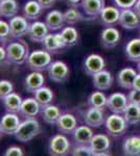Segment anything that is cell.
Returning a JSON list of instances; mask_svg holds the SVG:
<instances>
[{
  "label": "cell",
  "instance_id": "6da1fadb",
  "mask_svg": "<svg viewBox=\"0 0 140 156\" xmlns=\"http://www.w3.org/2000/svg\"><path fill=\"white\" fill-rule=\"evenodd\" d=\"M6 49L7 62L15 65H22L26 62L30 52L27 43L22 39H16L4 45Z\"/></svg>",
  "mask_w": 140,
  "mask_h": 156
},
{
  "label": "cell",
  "instance_id": "7a4b0ae2",
  "mask_svg": "<svg viewBox=\"0 0 140 156\" xmlns=\"http://www.w3.org/2000/svg\"><path fill=\"white\" fill-rule=\"evenodd\" d=\"M40 131H41V125L39 121L36 120V118H32V119H25L23 122L20 123L14 135L20 142L27 143L37 136Z\"/></svg>",
  "mask_w": 140,
  "mask_h": 156
},
{
  "label": "cell",
  "instance_id": "3957f363",
  "mask_svg": "<svg viewBox=\"0 0 140 156\" xmlns=\"http://www.w3.org/2000/svg\"><path fill=\"white\" fill-rule=\"evenodd\" d=\"M52 62L51 53L46 50H35L30 52L28 58L26 60V65L32 71L41 72L43 70L47 69L49 65Z\"/></svg>",
  "mask_w": 140,
  "mask_h": 156
},
{
  "label": "cell",
  "instance_id": "277c9868",
  "mask_svg": "<svg viewBox=\"0 0 140 156\" xmlns=\"http://www.w3.org/2000/svg\"><path fill=\"white\" fill-rule=\"evenodd\" d=\"M128 122L124 119V117L119 114H113L109 115L106 119L105 127L106 130L111 136H120L123 133H126L128 129Z\"/></svg>",
  "mask_w": 140,
  "mask_h": 156
},
{
  "label": "cell",
  "instance_id": "5b68a950",
  "mask_svg": "<svg viewBox=\"0 0 140 156\" xmlns=\"http://www.w3.org/2000/svg\"><path fill=\"white\" fill-rule=\"evenodd\" d=\"M48 152L50 156H67L70 152V142L64 134H55L49 140Z\"/></svg>",
  "mask_w": 140,
  "mask_h": 156
},
{
  "label": "cell",
  "instance_id": "8992f818",
  "mask_svg": "<svg viewBox=\"0 0 140 156\" xmlns=\"http://www.w3.org/2000/svg\"><path fill=\"white\" fill-rule=\"evenodd\" d=\"M48 76L50 80L57 83H64L68 79L70 74L68 65L64 62L63 60H55L52 62L47 68Z\"/></svg>",
  "mask_w": 140,
  "mask_h": 156
},
{
  "label": "cell",
  "instance_id": "52a82bcc",
  "mask_svg": "<svg viewBox=\"0 0 140 156\" xmlns=\"http://www.w3.org/2000/svg\"><path fill=\"white\" fill-rule=\"evenodd\" d=\"M106 60L101 55L92 53L88 55L84 60V71L89 76H93L96 73L105 70Z\"/></svg>",
  "mask_w": 140,
  "mask_h": 156
},
{
  "label": "cell",
  "instance_id": "ba28073f",
  "mask_svg": "<svg viewBox=\"0 0 140 156\" xmlns=\"http://www.w3.org/2000/svg\"><path fill=\"white\" fill-rule=\"evenodd\" d=\"M11 26V37L13 39H21L22 37L27 36V32L29 29L28 20L24 16H17L9 19V21Z\"/></svg>",
  "mask_w": 140,
  "mask_h": 156
},
{
  "label": "cell",
  "instance_id": "9c48e42d",
  "mask_svg": "<svg viewBox=\"0 0 140 156\" xmlns=\"http://www.w3.org/2000/svg\"><path fill=\"white\" fill-rule=\"evenodd\" d=\"M20 120L17 114L6 112L0 121V132L4 135L15 134L20 125Z\"/></svg>",
  "mask_w": 140,
  "mask_h": 156
},
{
  "label": "cell",
  "instance_id": "30bf717a",
  "mask_svg": "<svg viewBox=\"0 0 140 156\" xmlns=\"http://www.w3.org/2000/svg\"><path fill=\"white\" fill-rule=\"evenodd\" d=\"M49 34V29L45 22L34 21L29 25L27 37L34 43H42L44 39Z\"/></svg>",
  "mask_w": 140,
  "mask_h": 156
},
{
  "label": "cell",
  "instance_id": "8fae6325",
  "mask_svg": "<svg viewBox=\"0 0 140 156\" xmlns=\"http://www.w3.org/2000/svg\"><path fill=\"white\" fill-rule=\"evenodd\" d=\"M118 24L124 29L133 30L140 25V18L133 9H120Z\"/></svg>",
  "mask_w": 140,
  "mask_h": 156
},
{
  "label": "cell",
  "instance_id": "7c38bea8",
  "mask_svg": "<svg viewBox=\"0 0 140 156\" xmlns=\"http://www.w3.org/2000/svg\"><path fill=\"white\" fill-rule=\"evenodd\" d=\"M129 104L128 97L123 93H113L108 97L107 106L113 114H123Z\"/></svg>",
  "mask_w": 140,
  "mask_h": 156
},
{
  "label": "cell",
  "instance_id": "4fadbf2b",
  "mask_svg": "<svg viewBox=\"0 0 140 156\" xmlns=\"http://www.w3.org/2000/svg\"><path fill=\"white\" fill-rule=\"evenodd\" d=\"M84 121H85V124L88 125V126L98 128L101 125L105 124V114H104L103 109L95 107H89L84 112Z\"/></svg>",
  "mask_w": 140,
  "mask_h": 156
},
{
  "label": "cell",
  "instance_id": "5bb4252c",
  "mask_svg": "<svg viewBox=\"0 0 140 156\" xmlns=\"http://www.w3.org/2000/svg\"><path fill=\"white\" fill-rule=\"evenodd\" d=\"M55 125L59 131L63 134H72L78 127V122L73 115L62 114L58 119Z\"/></svg>",
  "mask_w": 140,
  "mask_h": 156
},
{
  "label": "cell",
  "instance_id": "9a60e30c",
  "mask_svg": "<svg viewBox=\"0 0 140 156\" xmlns=\"http://www.w3.org/2000/svg\"><path fill=\"white\" fill-rule=\"evenodd\" d=\"M120 32L114 26L105 27L101 30L100 41L106 48H114L120 41Z\"/></svg>",
  "mask_w": 140,
  "mask_h": 156
},
{
  "label": "cell",
  "instance_id": "2e32d148",
  "mask_svg": "<svg viewBox=\"0 0 140 156\" xmlns=\"http://www.w3.org/2000/svg\"><path fill=\"white\" fill-rule=\"evenodd\" d=\"M81 5L86 16L91 19H96L100 16L103 9L106 7L105 0H83Z\"/></svg>",
  "mask_w": 140,
  "mask_h": 156
},
{
  "label": "cell",
  "instance_id": "e0dca14e",
  "mask_svg": "<svg viewBox=\"0 0 140 156\" xmlns=\"http://www.w3.org/2000/svg\"><path fill=\"white\" fill-rule=\"evenodd\" d=\"M138 73L133 68H123L117 73V82L120 87L124 90H131L133 89L134 80L136 78Z\"/></svg>",
  "mask_w": 140,
  "mask_h": 156
},
{
  "label": "cell",
  "instance_id": "ac0fdd59",
  "mask_svg": "<svg viewBox=\"0 0 140 156\" xmlns=\"http://www.w3.org/2000/svg\"><path fill=\"white\" fill-rule=\"evenodd\" d=\"M45 78L41 72L32 71L29 73L24 80V89L28 93H35L36 90L44 87Z\"/></svg>",
  "mask_w": 140,
  "mask_h": 156
},
{
  "label": "cell",
  "instance_id": "d6986e66",
  "mask_svg": "<svg viewBox=\"0 0 140 156\" xmlns=\"http://www.w3.org/2000/svg\"><path fill=\"white\" fill-rule=\"evenodd\" d=\"M45 23H46L48 29L51 31H57V30L64 28V12L58 11V9H52L45 17Z\"/></svg>",
  "mask_w": 140,
  "mask_h": 156
},
{
  "label": "cell",
  "instance_id": "ffe728a7",
  "mask_svg": "<svg viewBox=\"0 0 140 156\" xmlns=\"http://www.w3.org/2000/svg\"><path fill=\"white\" fill-rule=\"evenodd\" d=\"M41 105L35 98H26L23 100L19 114L25 119L36 118V115L41 112Z\"/></svg>",
  "mask_w": 140,
  "mask_h": 156
},
{
  "label": "cell",
  "instance_id": "44dd1931",
  "mask_svg": "<svg viewBox=\"0 0 140 156\" xmlns=\"http://www.w3.org/2000/svg\"><path fill=\"white\" fill-rule=\"evenodd\" d=\"M93 87L98 90H107L113 84V76L109 71L103 70V71L96 73L92 76Z\"/></svg>",
  "mask_w": 140,
  "mask_h": 156
},
{
  "label": "cell",
  "instance_id": "7402d4cb",
  "mask_svg": "<svg viewBox=\"0 0 140 156\" xmlns=\"http://www.w3.org/2000/svg\"><path fill=\"white\" fill-rule=\"evenodd\" d=\"M99 17H100L101 23L105 27L114 26L119 22L120 9H117V6H106Z\"/></svg>",
  "mask_w": 140,
  "mask_h": 156
},
{
  "label": "cell",
  "instance_id": "603a6c76",
  "mask_svg": "<svg viewBox=\"0 0 140 156\" xmlns=\"http://www.w3.org/2000/svg\"><path fill=\"white\" fill-rule=\"evenodd\" d=\"M42 45L43 49L49 53H57L58 51L66 47L60 34H49L42 42Z\"/></svg>",
  "mask_w": 140,
  "mask_h": 156
},
{
  "label": "cell",
  "instance_id": "cb8c5ba5",
  "mask_svg": "<svg viewBox=\"0 0 140 156\" xmlns=\"http://www.w3.org/2000/svg\"><path fill=\"white\" fill-rule=\"evenodd\" d=\"M72 134L76 145H90L91 140L94 136L92 129L88 125L78 126Z\"/></svg>",
  "mask_w": 140,
  "mask_h": 156
},
{
  "label": "cell",
  "instance_id": "d4e9b609",
  "mask_svg": "<svg viewBox=\"0 0 140 156\" xmlns=\"http://www.w3.org/2000/svg\"><path fill=\"white\" fill-rule=\"evenodd\" d=\"M43 9L37 0H28L23 6V16L30 21H37L41 17Z\"/></svg>",
  "mask_w": 140,
  "mask_h": 156
},
{
  "label": "cell",
  "instance_id": "484cf974",
  "mask_svg": "<svg viewBox=\"0 0 140 156\" xmlns=\"http://www.w3.org/2000/svg\"><path fill=\"white\" fill-rule=\"evenodd\" d=\"M2 100L3 106L6 108V112H13V114H18L20 112L22 105V98L20 97V95H18L17 93L13 92L12 94L7 95L6 97H4Z\"/></svg>",
  "mask_w": 140,
  "mask_h": 156
},
{
  "label": "cell",
  "instance_id": "4316f807",
  "mask_svg": "<svg viewBox=\"0 0 140 156\" xmlns=\"http://www.w3.org/2000/svg\"><path fill=\"white\" fill-rule=\"evenodd\" d=\"M90 147L93 153H103L107 152L110 148V138L106 134H95L91 140Z\"/></svg>",
  "mask_w": 140,
  "mask_h": 156
},
{
  "label": "cell",
  "instance_id": "83f0119b",
  "mask_svg": "<svg viewBox=\"0 0 140 156\" xmlns=\"http://www.w3.org/2000/svg\"><path fill=\"white\" fill-rule=\"evenodd\" d=\"M19 12V3L17 0H4L0 2V15L6 19H12Z\"/></svg>",
  "mask_w": 140,
  "mask_h": 156
},
{
  "label": "cell",
  "instance_id": "f1b7e54d",
  "mask_svg": "<svg viewBox=\"0 0 140 156\" xmlns=\"http://www.w3.org/2000/svg\"><path fill=\"white\" fill-rule=\"evenodd\" d=\"M40 114L42 115L43 121L49 125L55 124L58 119L60 118V115H62L61 114L60 108L58 106H55V105H52V104H49V105H47V106L42 107Z\"/></svg>",
  "mask_w": 140,
  "mask_h": 156
},
{
  "label": "cell",
  "instance_id": "f546056e",
  "mask_svg": "<svg viewBox=\"0 0 140 156\" xmlns=\"http://www.w3.org/2000/svg\"><path fill=\"white\" fill-rule=\"evenodd\" d=\"M123 150L126 156H139L140 136H130L126 138L123 145Z\"/></svg>",
  "mask_w": 140,
  "mask_h": 156
},
{
  "label": "cell",
  "instance_id": "4dcf8cb0",
  "mask_svg": "<svg viewBox=\"0 0 140 156\" xmlns=\"http://www.w3.org/2000/svg\"><path fill=\"white\" fill-rule=\"evenodd\" d=\"M60 34L66 47H71V46H74L75 44H78V31L75 27L68 25V26H66L62 29Z\"/></svg>",
  "mask_w": 140,
  "mask_h": 156
},
{
  "label": "cell",
  "instance_id": "1f68e13d",
  "mask_svg": "<svg viewBox=\"0 0 140 156\" xmlns=\"http://www.w3.org/2000/svg\"><path fill=\"white\" fill-rule=\"evenodd\" d=\"M126 55L129 60L138 62L140 60V37H135L126 45Z\"/></svg>",
  "mask_w": 140,
  "mask_h": 156
},
{
  "label": "cell",
  "instance_id": "d6a6232c",
  "mask_svg": "<svg viewBox=\"0 0 140 156\" xmlns=\"http://www.w3.org/2000/svg\"><path fill=\"white\" fill-rule=\"evenodd\" d=\"M123 117L129 125H136L140 122V105L129 103L123 112Z\"/></svg>",
  "mask_w": 140,
  "mask_h": 156
},
{
  "label": "cell",
  "instance_id": "836d02e7",
  "mask_svg": "<svg viewBox=\"0 0 140 156\" xmlns=\"http://www.w3.org/2000/svg\"><path fill=\"white\" fill-rule=\"evenodd\" d=\"M34 95H35L34 98L39 102L41 107H44V106H47V105L51 104L53 98H55L53 92L47 87H42L41 89L36 90L34 93Z\"/></svg>",
  "mask_w": 140,
  "mask_h": 156
},
{
  "label": "cell",
  "instance_id": "e575fe53",
  "mask_svg": "<svg viewBox=\"0 0 140 156\" xmlns=\"http://www.w3.org/2000/svg\"><path fill=\"white\" fill-rule=\"evenodd\" d=\"M107 102H108V97H106V95L100 90L93 92L88 98L89 106L99 108V109H104V107L107 106Z\"/></svg>",
  "mask_w": 140,
  "mask_h": 156
},
{
  "label": "cell",
  "instance_id": "d590c367",
  "mask_svg": "<svg viewBox=\"0 0 140 156\" xmlns=\"http://www.w3.org/2000/svg\"><path fill=\"white\" fill-rule=\"evenodd\" d=\"M64 19L66 24L72 26V25L76 24L78 22L85 19V17L81 14L80 11H78L74 7H72V9H68L64 12Z\"/></svg>",
  "mask_w": 140,
  "mask_h": 156
},
{
  "label": "cell",
  "instance_id": "8d00e7d4",
  "mask_svg": "<svg viewBox=\"0 0 140 156\" xmlns=\"http://www.w3.org/2000/svg\"><path fill=\"white\" fill-rule=\"evenodd\" d=\"M71 154L72 156H93L94 153L90 145H76Z\"/></svg>",
  "mask_w": 140,
  "mask_h": 156
},
{
  "label": "cell",
  "instance_id": "74e56055",
  "mask_svg": "<svg viewBox=\"0 0 140 156\" xmlns=\"http://www.w3.org/2000/svg\"><path fill=\"white\" fill-rule=\"evenodd\" d=\"M11 36V26L9 23L4 20L0 21V39H1L2 45H6L7 42V39Z\"/></svg>",
  "mask_w": 140,
  "mask_h": 156
},
{
  "label": "cell",
  "instance_id": "f35d334b",
  "mask_svg": "<svg viewBox=\"0 0 140 156\" xmlns=\"http://www.w3.org/2000/svg\"><path fill=\"white\" fill-rule=\"evenodd\" d=\"M14 92V87L13 83L9 80H1L0 81V98L3 99L7 95L12 94Z\"/></svg>",
  "mask_w": 140,
  "mask_h": 156
},
{
  "label": "cell",
  "instance_id": "ab89813d",
  "mask_svg": "<svg viewBox=\"0 0 140 156\" xmlns=\"http://www.w3.org/2000/svg\"><path fill=\"white\" fill-rule=\"evenodd\" d=\"M113 2L115 3V5L117 7L123 9H132V7H134L137 0H113Z\"/></svg>",
  "mask_w": 140,
  "mask_h": 156
},
{
  "label": "cell",
  "instance_id": "60d3db41",
  "mask_svg": "<svg viewBox=\"0 0 140 156\" xmlns=\"http://www.w3.org/2000/svg\"><path fill=\"white\" fill-rule=\"evenodd\" d=\"M3 156H24V153L20 147L13 146V147L7 148L6 152H4Z\"/></svg>",
  "mask_w": 140,
  "mask_h": 156
},
{
  "label": "cell",
  "instance_id": "b9f144b4",
  "mask_svg": "<svg viewBox=\"0 0 140 156\" xmlns=\"http://www.w3.org/2000/svg\"><path fill=\"white\" fill-rule=\"evenodd\" d=\"M128 100L129 103H134V104L140 105V90L132 89V90L128 95Z\"/></svg>",
  "mask_w": 140,
  "mask_h": 156
},
{
  "label": "cell",
  "instance_id": "7bdbcfd3",
  "mask_svg": "<svg viewBox=\"0 0 140 156\" xmlns=\"http://www.w3.org/2000/svg\"><path fill=\"white\" fill-rule=\"evenodd\" d=\"M38 2L40 3V5H41L44 9H50V7H52V5L55 4V0H37Z\"/></svg>",
  "mask_w": 140,
  "mask_h": 156
},
{
  "label": "cell",
  "instance_id": "ee69618b",
  "mask_svg": "<svg viewBox=\"0 0 140 156\" xmlns=\"http://www.w3.org/2000/svg\"><path fill=\"white\" fill-rule=\"evenodd\" d=\"M0 59H1V64H3L6 60H7V55H6V46L2 45L0 47Z\"/></svg>",
  "mask_w": 140,
  "mask_h": 156
},
{
  "label": "cell",
  "instance_id": "f6af8a7d",
  "mask_svg": "<svg viewBox=\"0 0 140 156\" xmlns=\"http://www.w3.org/2000/svg\"><path fill=\"white\" fill-rule=\"evenodd\" d=\"M133 90H140V73H139V74H137V76H136V78H135V80H134Z\"/></svg>",
  "mask_w": 140,
  "mask_h": 156
},
{
  "label": "cell",
  "instance_id": "bcb514c9",
  "mask_svg": "<svg viewBox=\"0 0 140 156\" xmlns=\"http://www.w3.org/2000/svg\"><path fill=\"white\" fill-rule=\"evenodd\" d=\"M133 9L135 11V12L138 15V17L140 18V0H137V2H136V4L134 5Z\"/></svg>",
  "mask_w": 140,
  "mask_h": 156
},
{
  "label": "cell",
  "instance_id": "7dc6e473",
  "mask_svg": "<svg viewBox=\"0 0 140 156\" xmlns=\"http://www.w3.org/2000/svg\"><path fill=\"white\" fill-rule=\"evenodd\" d=\"M82 1L83 0H67L68 4H70V5H72V6L78 5L80 3H82Z\"/></svg>",
  "mask_w": 140,
  "mask_h": 156
},
{
  "label": "cell",
  "instance_id": "c3c4849f",
  "mask_svg": "<svg viewBox=\"0 0 140 156\" xmlns=\"http://www.w3.org/2000/svg\"><path fill=\"white\" fill-rule=\"evenodd\" d=\"M93 156H110L107 152H103V153H95L93 154Z\"/></svg>",
  "mask_w": 140,
  "mask_h": 156
},
{
  "label": "cell",
  "instance_id": "681fc988",
  "mask_svg": "<svg viewBox=\"0 0 140 156\" xmlns=\"http://www.w3.org/2000/svg\"><path fill=\"white\" fill-rule=\"evenodd\" d=\"M137 70H138V72L140 73V60L137 62Z\"/></svg>",
  "mask_w": 140,
  "mask_h": 156
},
{
  "label": "cell",
  "instance_id": "f907efd6",
  "mask_svg": "<svg viewBox=\"0 0 140 156\" xmlns=\"http://www.w3.org/2000/svg\"><path fill=\"white\" fill-rule=\"evenodd\" d=\"M2 1H4V0H0V2H2Z\"/></svg>",
  "mask_w": 140,
  "mask_h": 156
},
{
  "label": "cell",
  "instance_id": "816d5d0a",
  "mask_svg": "<svg viewBox=\"0 0 140 156\" xmlns=\"http://www.w3.org/2000/svg\"><path fill=\"white\" fill-rule=\"evenodd\" d=\"M60 1H61V0H60Z\"/></svg>",
  "mask_w": 140,
  "mask_h": 156
}]
</instances>
